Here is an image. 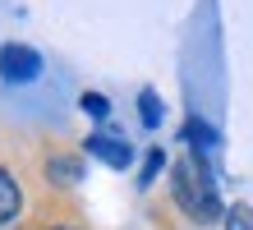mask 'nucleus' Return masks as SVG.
<instances>
[{
	"instance_id": "9",
	"label": "nucleus",
	"mask_w": 253,
	"mask_h": 230,
	"mask_svg": "<svg viewBox=\"0 0 253 230\" xmlns=\"http://www.w3.org/2000/svg\"><path fill=\"white\" fill-rule=\"evenodd\" d=\"M184 138H189V143H193V147H212V138H216V134H212V129H207V125H203V120H189V125H184Z\"/></svg>"
},
{
	"instance_id": "7",
	"label": "nucleus",
	"mask_w": 253,
	"mask_h": 230,
	"mask_svg": "<svg viewBox=\"0 0 253 230\" xmlns=\"http://www.w3.org/2000/svg\"><path fill=\"white\" fill-rule=\"evenodd\" d=\"M161 166H166V152H161V147H152V152H147V161H143V171H138V184H143V189L157 180V171H161Z\"/></svg>"
},
{
	"instance_id": "11",
	"label": "nucleus",
	"mask_w": 253,
	"mask_h": 230,
	"mask_svg": "<svg viewBox=\"0 0 253 230\" xmlns=\"http://www.w3.org/2000/svg\"><path fill=\"white\" fill-rule=\"evenodd\" d=\"M46 230H69V226H46Z\"/></svg>"
},
{
	"instance_id": "1",
	"label": "nucleus",
	"mask_w": 253,
	"mask_h": 230,
	"mask_svg": "<svg viewBox=\"0 0 253 230\" xmlns=\"http://www.w3.org/2000/svg\"><path fill=\"white\" fill-rule=\"evenodd\" d=\"M170 189H175V203H180L193 221H221V198L207 180V166L198 157H180L170 166Z\"/></svg>"
},
{
	"instance_id": "3",
	"label": "nucleus",
	"mask_w": 253,
	"mask_h": 230,
	"mask_svg": "<svg viewBox=\"0 0 253 230\" xmlns=\"http://www.w3.org/2000/svg\"><path fill=\"white\" fill-rule=\"evenodd\" d=\"M87 152H92L97 161H106L111 171H125V166L133 161V147L120 143V138H111V134H92L87 138Z\"/></svg>"
},
{
	"instance_id": "6",
	"label": "nucleus",
	"mask_w": 253,
	"mask_h": 230,
	"mask_svg": "<svg viewBox=\"0 0 253 230\" xmlns=\"http://www.w3.org/2000/svg\"><path fill=\"white\" fill-rule=\"evenodd\" d=\"M138 106H143V111H138V115H143V125H147V129H157V125H161V97H157L152 88H143V92H138Z\"/></svg>"
},
{
	"instance_id": "10",
	"label": "nucleus",
	"mask_w": 253,
	"mask_h": 230,
	"mask_svg": "<svg viewBox=\"0 0 253 230\" xmlns=\"http://www.w3.org/2000/svg\"><path fill=\"white\" fill-rule=\"evenodd\" d=\"M226 230H253V207H230L226 212Z\"/></svg>"
},
{
	"instance_id": "5",
	"label": "nucleus",
	"mask_w": 253,
	"mask_h": 230,
	"mask_svg": "<svg viewBox=\"0 0 253 230\" xmlns=\"http://www.w3.org/2000/svg\"><path fill=\"white\" fill-rule=\"evenodd\" d=\"M46 175H51L55 184H79V180H83V161L69 157V152H55V157L46 161Z\"/></svg>"
},
{
	"instance_id": "4",
	"label": "nucleus",
	"mask_w": 253,
	"mask_h": 230,
	"mask_svg": "<svg viewBox=\"0 0 253 230\" xmlns=\"http://www.w3.org/2000/svg\"><path fill=\"white\" fill-rule=\"evenodd\" d=\"M19 207H23V193H19V184H14V175L0 166V226H9L19 217Z\"/></svg>"
},
{
	"instance_id": "2",
	"label": "nucleus",
	"mask_w": 253,
	"mask_h": 230,
	"mask_svg": "<svg viewBox=\"0 0 253 230\" xmlns=\"http://www.w3.org/2000/svg\"><path fill=\"white\" fill-rule=\"evenodd\" d=\"M37 74H42V55L33 51V46L9 42L5 51H0V79L5 83H33Z\"/></svg>"
},
{
	"instance_id": "8",
	"label": "nucleus",
	"mask_w": 253,
	"mask_h": 230,
	"mask_svg": "<svg viewBox=\"0 0 253 230\" xmlns=\"http://www.w3.org/2000/svg\"><path fill=\"white\" fill-rule=\"evenodd\" d=\"M79 106H83L92 120H106V115H111V101L101 97V92H83V101H79Z\"/></svg>"
}]
</instances>
